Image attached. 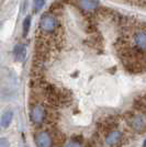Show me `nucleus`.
Instances as JSON below:
<instances>
[{
  "label": "nucleus",
  "instance_id": "1",
  "mask_svg": "<svg viewBox=\"0 0 146 147\" xmlns=\"http://www.w3.org/2000/svg\"><path fill=\"white\" fill-rule=\"evenodd\" d=\"M126 123L134 132L143 133L146 131V113L139 110L130 112L126 115Z\"/></svg>",
  "mask_w": 146,
  "mask_h": 147
},
{
  "label": "nucleus",
  "instance_id": "2",
  "mask_svg": "<svg viewBox=\"0 0 146 147\" xmlns=\"http://www.w3.org/2000/svg\"><path fill=\"white\" fill-rule=\"evenodd\" d=\"M40 30L44 34H53L58 28V22L54 14L52 13H44L40 20Z\"/></svg>",
  "mask_w": 146,
  "mask_h": 147
},
{
  "label": "nucleus",
  "instance_id": "3",
  "mask_svg": "<svg viewBox=\"0 0 146 147\" xmlns=\"http://www.w3.org/2000/svg\"><path fill=\"white\" fill-rule=\"evenodd\" d=\"M45 117H46L45 107L41 103L34 104L30 112L31 121L34 123L35 125H41V124L45 121Z\"/></svg>",
  "mask_w": 146,
  "mask_h": 147
},
{
  "label": "nucleus",
  "instance_id": "4",
  "mask_svg": "<svg viewBox=\"0 0 146 147\" xmlns=\"http://www.w3.org/2000/svg\"><path fill=\"white\" fill-rule=\"evenodd\" d=\"M133 47L145 52L146 51V29H137L134 31L133 36Z\"/></svg>",
  "mask_w": 146,
  "mask_h": 147
},
{
  "label": "nucleus",
  "instance_id": "5",
  "mask_svg": "<svg viewBox=\"0 0 146 147\" xmlns=\"http://www.w3.org/2000/svg\"><path fill=\"white\" fill-rule=\"evenodd\" d=\"M34 142L37 147H52L53 138L46 131H40L34 135Z\"/></svg>",
  "mask_w": 146,
  "mask_h": 147
},
{
  "label": "nucleus",
  "instance_id": "6",
  "mask_svg": "<svg viewBox=\"0 0 146 147\" xmlns=\"http://www.w3.org/2000/svg\"><path fill=\"white\" fill-rule=\"evenodd\" d=\"M121 138H122V132L114 129V131L109 132L108 135L105 136L104 144H105V146H108V147H113L120 143Z\"/></svg>",
  "mask_w": 146,
  "mask_h": 147
},
{
  "label": "nucleus",
  "instance_id": "7",
  "mask_svg": "<svg viewBox=\"0 0 146 147\" xmlns=\"http://www.w3.org/2000/svg\"><path fill=\"white\" fill-rule=\"evenodd\" d=\"M79 6L85 11H95L99 6L98 0H78Z\"/></svg>",
  "mask_w": 146,
  "mask_h": 147
},
{
  "label": "nucleus",
  "instance_id": "8",
  "mask_svg": "<svg viewBox=\"0 0 146 147\" xmlns=\"http://www.w3.org/2000/svg\"><path fill=\"white\" fill-rule=\"evenodd\" d=\"M13 56L18 61H22L26 56V47L23 44H17L13 49Z\"/></svg>",
  "mask_w": 146,
  "mask_h": 147
},
{
  "label": "nucleus",
  "instance_id": "9",
  "mask_svg": "<svg viewBox=\"0 0 146 147\" xmlns=\"http://www.w3.org/2000/svg\"><path fill=\"white\" fill-rule=\"evenodd\" d=\"M13 120V112L11 110H7L3 112V114L1 115V120H0V125L2 126V127H9L10 126V124L12 122Z\"/></svg>",
  "mask_w": 146,
  "mask_h": 147
},
{
  "label": "nucleus",
  "instance_id": "10",
  "mask_svg": "<svg viewBox=\"0 0 146 147\" xmlns=\"http://www.w3.org/2000/svg\"><path fill=\"white\" fill-rule=\"evenodd\" d=\"M31 26V17L30 16H26L25 19L23 20V23H22V31H23V36H26L29 31H30Z\"/></svg>",
  "mask_w": 146,
  "mask_h": 147
},
{
  "label": "nucleus",
  "instance_id": "11",
  "mask_svg": "<svg viewBox=\"0 0 146 147\" xmlns=\"http://www.w3.org/2000/svg\"><path fill=\"white\" fill-rule=\"evenodd\" d=\"M63 147H82L81 146V144H80V142L78 141H68L66 142L65 144H64V146Z\"/></svg>",
  "mask_w": 146,
  "mask_h": 147
},
{
  "label": "nucleus",
  "instance_id": "12",
  "mask_svg": "<svg viewBox=\"0 0 146 147\" xmlns=\"http://www.w3.org/2000/svg\"><path fill=\"white\" fill-rule=\"evenodd\" d=\"M0 147H10V143L6 137H1L0 138Z\"/></svg>",
  "mask_w": 146,
  "mask_h": 147
},
{
  "label": "nucleus",
  "instance_id": "13",
  "mask_svg": "<svg viewBox=\"0 0 146 147\" xmlns=\"http://www.w3.org/2000/svg\"><path fill=\"white\" fill-rule=\"evenodd\" d=\"M45 3V0H35V11H39L41 8H43Z\"/></svg>",
  "mask_w": 146,
  "mask_h": 147
},
{
  "label": "nucleus",
  "instance_id": "14",
  "mask_svg": "<svg viewBox=\"0 0 146 147\" xmlns=\"http://www.w3.org/2000/svg\"><path fill=\"white\" fill-rule=\"evenodd\" d=\"M143 147H146V138L144 140V142H143Z\"/></svg>",
  "mask_w": 146,
  "mask_h": 147
},
{
  "label": "nucleus",
  "instance_id": "15",
  "mask_svg": "<svg viewBox=\"0 0 146 147\" xmlns=\"http://www.w3.org/2000/svg\"><path fill=\"white\" fill-rule=\"evenodd\" d=\"M0 133H1V125H0Z\"/></svg>",
  "mask_w": 146,
  "mask_h": 147
}]
</instances>
